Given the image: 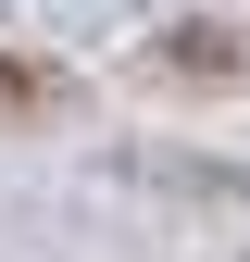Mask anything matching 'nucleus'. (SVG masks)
<instances>
[{
    "label": "nucleus",
    "mask_w": 250,
    "mask_h": 262,
    "mask_svg": "<svg viewBox=\"0 0 250 262\" xmlns=\"http://www.w3.org/2000/svg\"><path fill=\"white\" fill-rule=\"evenodd\" d=\"M138 75H150V88H187V100H238V88H250V25L175 13V25L138 38Z\"/></svg>",
    "instance_id": "nucleus-1"
},
{
    "label": "nucleus",
    "mask_w": 250,
    "mask_h": 262,
    "mask_svg": "<svg viewBox=\"0 0 250 262\" xmlns=\"http://www.w3.org/2000/svg\"><path fill=\"white\" fill-rule=\"evenodd\" d=\"M62 100H75V75H62V62H38V50H0V138H13V125H50Z\"/></svg>",
    "instance_id": "nucleus-2"
}]
</instances>
